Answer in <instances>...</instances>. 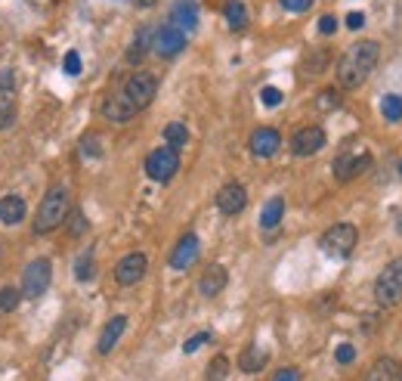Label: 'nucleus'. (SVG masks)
I'll use <instances>...</instances> for the list:
<instances>
[{
    "label": "nucleus",
    "instance_id": "37",
    "mask_svg": "<svg viewBox=\"0 0 402 381\" xmlns=\"http://www.w3.org/2000/svg\"><path fill=\"white\" fill-rule=\"evenodd\" d=\"M62 69H65V75H80V56L74 50L65 53V63H62Z\"/></svg>",
    "mask_w": 402,
    "mask_h": 381
},
{
    "label": "nucleus",
    "instance_id": "45",
    "mask_svg": "<svg viewBox=\"0 0 402 381\" xmlns=\"http://www.w3.org/2000/svg\"><path fill=\"white\" fill-rule=\"evenodd\" d=\"M399 174H402V162H399Z\"/></svg>",
    "mask_w": 402,
    "mask_h": 381
},
{
    "label": "nucleus",
    "instance_id": "21",
    "mask_svg": "<svg viewBox=\"0 0 402 381\" xmlns=\"http://www.w3.org/2000/svg\"><path fill=\"white\" fill-rule=\"evenodd\" d=\"M396 378H399V366H396L393 356H381L365 375V381H396Z\"/></svg>",
    "mask_w": 402,
    "mask_h": 381
},
{
    "label": "nucleus",
    "instance_id": "9",
    "mask_svg": "<svg viewBox=\"0 0 402 381\" xmlns=\"http://www.w3.org/2000/svg\"><path fill=\"white\" fill-rule=\"evenodd\" d=\"M146 267H148V257L142 254V251H130V254H124L121 261H118L115 279L121 282V285H136V282L146 276Z\"/></svg>",
    "mask_w": 402,
    "mask_h": 381
},
{
    "label": "nucleus",
    "instance_id": "20",
    "mask_svg": "<svg viewBox=\"0 0 402 381\" xmlns=\"http://www.w3.org/2000/svg\"><path fill=\"white\" fill-rule=\"evenodd\" d=\"M266 350L260 347V344H251V347H245L241 350V356H238V369L241 372H260V369L266 366Z\"/></svg>",
    "mask_w": 402,
    "mask_h": 381
},
{
    "label": "nucleus",
    "instance_id": "42",
    "mask_svg": "<svg viewBox=\"0 0 402 381\" xmlns=\"http://www.w3.org/2000/svg\"><path fill=\"white\" fill-rule=\"evenodd\" d=\"M325 65H328V53H325V50L313 53V63H309V69H313V72H322Z\"/></svg>",
    "mask_w": 402,
    "mask_h": 381
},
{
    "label": "nucleus",
    "instance_id": "41",
    "mask_svg": "<svg viewBox=\"0 0 402 381\" xmlns=\"http://www.w3.org/2000/svg\"><path fill=\"white\" fill-rule=\"evenodd\" d=\"M272 381H300V372H297V369H278V372L272 375Z\"/></svg>",
    "mask_w": 402,
    "mask_h": 381
},
{
    "label": "nucleus",
    "instance_id": "18",
    "mask_svg": "<svg viewBox=\"0 0 402 381\" xmlns=\"http://www.w3.org/2000/svg\"><path fill=\"white\" fill-rule=\"evenodd\" d=\"M0 220H3L6 226H16L25 220V202L22 195H3L0 199Z\"/></svg>",
    "mask_w": 402,
    "mask_h": 381
},
{
    "label": "nucleus",
    "instance_id": "33",
    "mask_svg": "<svg viewBox=\"0 0 402 381\" xmlns=\"http://www.w3.org/2000/svg\"><path fill=\"white\" fill-rule=\"evenodd\" d=\"M12 121H16V106L6 102V100H0V131L12 127Z\"/></svg>",
    "mask_w": 402,
    "mask_h": 381
},
{
    "label": "nucleus",
    "instance_id": "3",
    "mask_svg": "<svg viewBox=\"0 0 402 381\" xmlns=\"http://www.w3.org/2000/svg\"><path fill=\"white\" fill-rule=\"evenodd\" d=\"M375 298L381 307H396L402 301V257H393L375 279Z\"/></svg>",
    "mask_w": 402,
    "mask_h": 381
},
{
    "label": "nucleus",
    "instance_id": "43",
    "mask_svg": "<svg viewBox=\"0 0 402 381\" xmlns=\"http://www.w3.org/2000/svg\"><path fill=\"white\" fill-rule=\"evenodd\" d=\"M365 25V16L362 13H350L346 16V28H353V32H359V28Z\"/></svg>",
    "mask_w": 402,
    "mask_h": 381
},
{
    "label": "nucleus",
    "instance_id": "46",
    "mask_svg": "<svg viewBox=\"0 0 402 381\" xmlns=\"http://www.w3.org/2000/svg\"><path fill=\"white\" fill-rule=\"evenodd\" d=\"M396 381H402V375H399V378H396Z\"/></svg>",
    "mask_w": 402,
    "mask_h": 381
},
{
    "label": "nucleus",
    "instance_id": "2",
    "mask_svg": "<svg viewBox=\"0 0 402 381\" xmlns=\"http://www.w3.org/2000/svg\"><path fill=\"white\" fill-rule=\"evenodd\" d=\"M68 211H71V195H68V189L65 186H53L47 195H43L41 208H37L34 232H37V236L53 232L56 226H62V220L68 217Z\"/></svg>",
    "mask_w": 402,
    "mask_h": 381
},
{
    "label": "nucleus",
    "instance_id": "36",
    "mask_svg": "<svg viewBox=\"0 0 402 381\" xmlns=\"http://www.w3.org/2000/svg\"><path fill=\"white\" fill-rule=\"evenodd\" d=\"M282 3V10H288V13H306L309 7H313V0H278Z\"/></svg>",
    "mask_w": 402,
    "mask_h": 381
},
{
    "label": "nucleus",
    "instance_id": "29",
    "mask_svg": "<svg viewBox=\"0 0 402 381\" xmlns=\"http://www.w3.org/2000/svg\"><path fill=\"white\" fill-rule=\"evenodd\" d=\"M19 301H22V294L16 288H0V313H12L19 307Z\"/></svg>",
    "mask_w": 402,
    "mask_h": 381
},
{
    "label": "nucleus",
    "instance_id": "39",
    "mask_svg": "<svg viewBox=\"0 0 402 381\" xmlns=\"http://www.w3.org/2000/svg\"><path fill=\"white\" fill-rule=\"evenodd\" d=\"M0 90H3V94H12V90H16V75H12L10 69L0 72Z\"/></svg>",
    "mask_w": 402,
    "mask_h": 381
},
{
    "label": "nucleus",
    "instance_id": "40",
    "mask_svg": "<svg viewBox=\"0 0 402 381\" xmlns=\"http://www.w3.org/2000/svg\"><path fill=\"white\" fill-rule=\"evenodd\" d=\"M319 32L322 34H334V32H337V19H334V16H322V19H319Z\"/></svg>",
    "mask_w": 402,
    "mask_h": 381
},
{
    "label": "nucleus",
    "instance_id": "25",
    "mask_svg": "<svg viewBox=\"0 0 402 381\" xmlns=\"http://www.w3.org/2000/svg\"><path fill=\"white\" fill-rule=\"evenodd\" d=\"M164 140L170 149H179V146L189 143V131H186V124H179V121H170V124L164 127Z\"/></svg>",
    "mask_w": 402,
    "mask_h": 381
},
{
    "label": "nucleus",
    "instance_id": "34",
    "mask_svg": "<svg viewBox=\"0 0 402 381\" xmlns=\"http://www.w3.org/2000/svg\"><path fill=\"white\" fill-rule=\"evenodd\" d=\"M334 360H337L340 366H350V362L356 360V347H353V344H340V347L334 350Z\"/></svg>",
    "mask_w": 402,
    "mask_h": 381
},
{
    "label": "nucleus",
    "instance_id": "23",
    "mask_svg": "<svg viewBox=\"0 0 402 381\" xmlns=\"http://www.w3.org/2000/svg\"><path fill=\"white\" fill-rule=\"evenodd\" d=\"M282 214H284V199L276 195V199H269L263 205V211H260V226H263V230H276Z\"/></svg>",
    "mask_w": 402,
    "mask_h": 381
},
{
    "label": "nucleus",
    "instance_id": "8",
    "mask_svg": "<svg viewBox=\"0 0 402 381\" xmlns=\"http://www.w3.org/2000/svg\"><path fill=\"white\" fill-rule=\"evenodd\" d=\"M152 50L158 53L161 59H173L177 53L186 50V34L173 25L158 28V34H152Z\"/></svg>",
    "mask_w": 402,
    "mask_h": 381
},
{
    "label": "nucleus",
    "instance_id": "38",
    "mask_svg": "<svg viewBox=\"0 0 402 381\" xmlns=\"http://www.w3.org/2000/svg\"><path fill=\"white\" fill-rule=\"evenodd\" d=\"M260 100H263V106H278V102L284 100L282 96V90H276V87H263V94H260Z\"/></svg>",
    "mask_w": 402,
    "mask_h": 381
},
{
    "label": "nucleus",
    "instance_id": "24",
    "mask_svg": "<svg viewBox=\"0 0 402 381\" xmlns=\"http://www.w3.org/2000/svg\"><path fill=\"white\" fill-rule=\"evenodd\" d=\"M223 16H226V22H229V28H232V32H241V28L247 25V7L241 3V0H226Z\"/></svg>",
    "mask_w": 402,
    "mask_h": 381
},
{
    "label": "nucleus",
    "instance_id": "19",
    "mask_svg": "<svg viewBox=\"0 0 402 381\" xmlns=\"http://www.w3.org/2000/svg\"><path fill=\"white\" fill-rule=\"evenodd\" d=\"M124 329H127V319H124V316H111L109 323H105L102 335H99V353H111V347L118 344V338H121Z\"/></svg>",
    "mask_w": 402,
    "mask_h": 381
},
{
    "label": "nucleus",
    "instance_id": "26",
    "mask_svg": "<svg viewBox=\"0 0 402 381\" xmlns=\"http://www.w3.org/2000/svg\"><path fill=\"white\" fill-rule=\"evenodd\" d=\"M381 115L387 121H402V96H396V94H387L381 100Z\"/></svg>",
    "mask_w": 402,
    "mask_h": 381
},
{
    "label": "nucleus",
    "instance_id": "31",
    "mask_svg": "<svg viewBox=\"0 0 402 381\" xmlns=\"http://www.w3.org/2000/svg\"><path fill=\"white\" fill-rule=\"evenodd\" d=\"M65 220H68V230H71V236H84L87 226H90V224H87V217H84L80 211H68Z\"/></svg>",
    "mask_w": 402,
    "mask_h": 381
},
{
    "label": "nucleus",
    "instance_id": "1",
    "mask_svg": "<svg viewBox=\"0 0 402 381\" xmlns=\"http://www.w3.org/2000/svg\"><path fill=\"white\" fill-rule=\"evenodd\" d=\"M381 59V47L375 41H356L353 47H346L344 56L337 59V84L344 90H356L368 81V75L377 69Z\"/></svg>",
    "mask_w": 402,
    "mask_h": 381
},
{
    "label": "nucleus",
    "instance_id": "5",
    "mask_svg": "<svg viewBox=\"0 0 402 381\" xmlns=\"http://www.w3.org/2000/svg\"><path fill=\"white\" fill-rule=\"evenodd\" d=\"M49 279H53V267H49L47 257H34V261L25 267L22 273V294L25 298H41L43 292L49 288Z\"/></svg>",
    "mask_w": 402,
    "mask_h": 381
},
{
    "label": "nucleus",
    "instance_id": "22",
    "mask_svg": "<svg viewBox=\"0 0 402 381\" xmlns=\"http://www.w3.org/2000/svg\"><path fill=\"white\" fill-rule=\"evenodd\" d=\"M148 47H152V28H139V32H136V38H133V44H130V50H127V63L130 65H139L142 56L148 53Z\"/></svg>",
    "mask_w": 402,
    "mask_h": 381
},
{
    "label": "nucleus",
    "instance_id": "27",
    "mask_svg": "<svg viewBox=\"0 0 402 381\" xmlns=\"http://www.w3.org/2000/svg\"><path fill=\"white\" fill-rule=\"evenodd\" d=\"M226 375H229V360L220 353V356L210 360L208 372H204V381H226Z\"/></svg>",
    "mask_w": 402,
    "mask_h": 381
},
{
    "label": "nucleus",
    "instance_id": "16",
    "mask_svg": "<svg viewBox=\"0 0 402 381\" xmlns=\"http://www.w3.org/2000/svg\"><path fill=\"white\" fill-rule=\"evenodd\" d=\"M226 282H229L226 267H220V263H210V267L201 273V282H198V288H201L204 298H216V294L226 288Z\"/></svg>",
    "mask_w": 402,
    "mask_h": 381
},
{
    "label": "nucleus",
    "instance_id": "12",
    "mask_svg": "<svg viewBox=\"0 0 402 381\" xmlns=\"http://www.w3.org/2000/svg\"><path fill=\"white\" fill-rule=\"evenodd\" d=\"M198 251H201L198 236H195V232H186V236L177 242V248L170 251V267L173 270H189L192 263L198 261Z\"/></svg>",
    "mask_w": 402,
    "mask_h": 381
},
{
    "label": "nucleus",
    "instance_id": "14",
    "mask_svg": "<svg viewBox=\"0 0 402 381\" xmlns=\"http://www.w3.org/2000/svg\"><path fill=\"white\" fill-rule=\"evenodd\" d=\"M102 115L109 121H118V124H121V121H130L133 115H139V112H136V106L127 100V94H124V90H115V94L102 102Z\"/></svg>",
    "mask_w": 402,
    "mask_h": 381
},
{
    "label": "nucleus",
    "instance_id": "17",
    "mask_svg": "<svg viewBox=\"0 0 402 381\" xmlns=\"http://www.w3.org/2000/svg\"><path fill=\"white\" fill-rule=\"evenodd\" d=\"M170 22L173 28H179V32H192V28L198 25V3L195 0H177V7H173L170 13Z\"/></svg>",
    "mask_w": 402,
    "mask_h": 381
},
{
    "label": "nucleus",
    "instance_id": "44",
    "mask_svg": "<svg viewBox=\"0 0 402 381\" xmlns=\"http://www.w3.org/2000/svg\"><path fill=\"white\" fill-rule=\"evenodd\" d=\"M136 7H155V0H133Z\"/></svg>",
    "mask_w": 402,
    "mask_h": 381
},
{
    "label": "nucleus",
    "instance_id": "32",
    "mask_svg": "<svg viewBox=\"0 0 402 381\" xmlns=\"http://www.w3.org/2000/svg\"><path fill=\"white\" fill-rule=\"evenodd\" d=\"M337 106H340V96L334 94V90H325V94H319V100H315V109H322V112H334Z\"/></svg>",
    "mask_w": 402,
    "mask_h": 381
},
{
    "label": "nucleus",
    "instance_id": "35",
    "mask_svg": "<svg viewBox=\"0 0 402 381\" xmlns=\"http://www.w3.org/2000/svg\"><path fill=\"white\" fill-rule=\"evenodd\" d=\"M210 341V331H198L195 338H189V341L183 344V353H195L198 347H201V344H208Z\"/></svg>",
    "mask_w": 402,
    "mask_h": 381
},
{
    "label": "nucleus",
    "instance_id": "47",
    "mask_svg": "<svg viewBox=\"0 0 402 381\" xmlns=\"http://www.w3.org/2000/svg\"><path fill=\"white\" fill-rule=\"evenodd\" d=\"M399 224H402V220H399Z\"/></svg>",
    "mask_w": 402,
    "mask_h": 381
},
{
    "label": "nucleus",
    "instance_id": "11",
    "mask_svg": "<svg viewBox=\"0 0 402 381\" xmlns=\"http://www.w3.org/2000/svg\"><path fill=\"white\" fill-rule=\"evenodd\" d=\"M245 205H247V193L241 183H226V186L216 193V208H220V214H226V217L241 214Z\"/></svg>",
    "mask_w": 402,
    "mask_h": 381
},
{
    "label": "nucleus",
    "instance_id": "7",
    "mask_svg": "<svg viewBox=\"0 0 402 381\" xmlns=\"http://www.w3.org/2000/svg\"><path fill=\"white\" fill-rule=\"evenodd\" d=\"M177 171H179V152L170 149V146H161V149H155L146 158V174L158 183H167Z\"/></svg>",
    "mask_w": 402,
    "mask_h": 381
},
{
    "label": "nucleus",
    "instance_id": "15",
    "mask_svg": "<svg viewBox=\"0 0 402 381\" xmlns=\"http://www.w3.org/2000/svg\"><path fill=\"white\" fill-rule=\"evenodd\" d=\"M278 146H282V137H278L276 127H257L251 133V152L257 158H272L278 152Z\"/></svg>",
    "mask_w": 402,
    "mask_h": 381
},
{
    "label": "nucleus",
    "instance_id": "30",
    "mask_svg": "<svg viewBox=\"0 0 402 381\" xmlns=\"http://www.w3.org/2000/svg\"><path fill=\"white\" fill-rule=\"evenodd\" d=\"M80 155H84V158H99V155H102V146H99L96 133H87V137L80 140Z\"/></svg>",
    "mask_w": 402,
    "mask_h": 381
},
{
    "label": "nucleus",
    "instance_id": "28",
    "mask_svg": "<svg viewBox=\"0 0 402 381\" xmlns=\"http://www.w3.org/2000/svg\"><path fill=\"white\" fill-rule=\"evenodd\" d=\"M74 276H78V282L93 279V254L90 251H84V254L78 257V263H74Z\"/></svg>",
    "mask_w": 402,
    "mask_h": 381
},
{
    "label": "nucleus",
    "instance_id": "6",
    "mask_svg": "<svg viewBox=\"0 0 402 381\" xmlns=\"http://www.w3.org/2000/svg\"><path fill=\"white\" fill-rule=\"evenodd\" d=\"M124 94H127V100L136 106V112H142V109L148 106V102L155 100V90H158V78L152 75V72H136V75H130L127 81H124Z\"/></svg>",
    "mask_w": 402,
    "mask_h": 381
},
{
    "label": "nucleus",
    "instance_id": "10",
    "mask_svg": "<svg viewBox=\"0 0 402 381\" xmlns=\"http://www.w3.org/2000/svg\"><path fill=\"white\" fill-rule=\"evenodd\" d=\"M368 168H371V155H368V152H362V155H350V152H340V155L334 158V164H331V174L337 177L340 183H346V180L359 177L362 171H368Z\"/></svg>",
    "mask_w": 402,
    "mask_h": 381
},
{
    "label": "nucleus",
    "instance_id": "4",
    "mask_svg": "<svg viewBox=\"0 0 402 381\" xmlns=\"http://www.w3.org/2000/svg\"><path fill=\"white\" fill-rule=\"evenodd\" d=\"M356 242H359L356 226L353 224H334L331 230H325V236L319 239V248L325 251L328 257H334V261H344V257L353 254Z\"/></svg>",
    "mask_w": 402,
    "mask_h": 381
},
{
    "label": "nucleus",
    "instance_id": "13",
    "mask_svg": "<svg viewBox=\"0 0 402 381\" xmlns=\"http://www.w3.org/2000/svg\"><path fill=\"white\" fill-rule=\"evenodd\" d=\"M322 146H325V131H322V127H303V131H297L294 140H291V152H294V155H313Z\"/></svg>",
    "mask_w": 402,
    "mask_h": 381
}]
</instances>
